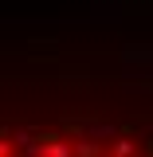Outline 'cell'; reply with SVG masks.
Returning <instances> with one entry per match:
<instances>
[{
	"instance_id": "cell-1",
	"label": "cell",
	"mask_w": 153,
	"mask_h": 157,
	"mask_svg": "<svg viewBox=\"0 0 153 157\" xmlns=\"http://www.w3.org/2000/svg\"><path fill=\"white\" fill-rule=\"evenodd\" d=\"M0 157H153V130L94 114H71L51 126L0 122Z\"/></svg>"
}]
</instances>
